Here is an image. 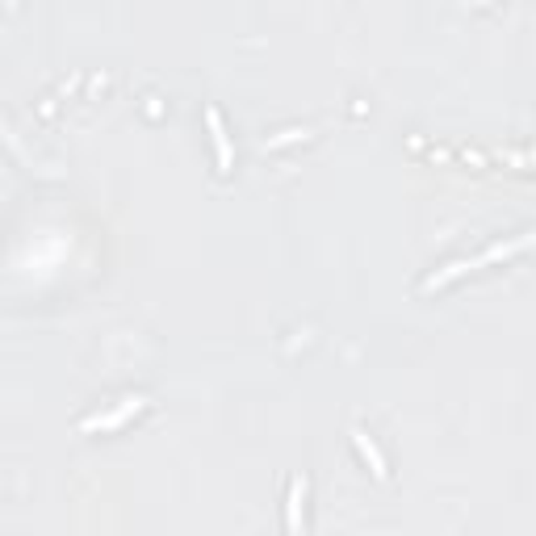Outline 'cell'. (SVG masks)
Wrapping results in <instances>:
<instances>
[{
  "instance_id": "cell-2",
  "label": "cell",
  "mask_w": 536,
  "mask_h": 536,
  "mask_svg": "<svg viewBox=\"0 0 536 536\" xmlns=\"http://www.w3.org/2000/svg\"><path fill=\"white\" fill-rule=\"evenodd\" d=\"M138 406H143V398H126L122 406H118V411H109V415H96V419H84V423H80V432H96V428H101V432H109V428L126 423V419H130V415L138 411Z\"/></svg>"
},
{
  "instance_id": "cell-4",
  "label": "cell",
  "mask_w": 536,
  "mask_h": 536,
  "mask_svg": "<svg viewBox=\"0 0 536 536\" xmlns=\"http://www.w3.org/2000/svg\"><path fill=\"white\" fill-rule=\"evenodd\" d=\"M352 440H357L360 457H364V461H369V469H373V474H377V478H386V461H381V452H377V448L369 445V440H364V436H360V432H352Z\"/></svg>"
},
{
  "instance_id": "cell-1",
  "label": "cell",
  "mask_w": 536,
  "mask_h": 536,
  "mask_svg": "<svg viewBox=\"0 0 536 536\" xmlns=\"http://www.w3.org/2000/svg\"><path fill=\"white\" fill-rule=\"evenodd\" d=\"M206 126H210V138H214V151H218V172H230L235 155H230V138H226V126H223V113L210 105L206 109Z\"/></svg>"
},
{
  "instance_id": "cell-3",
  "label": "cell",
  "mask_w": 536,
  "mask_h": 536,
  "mask_svg": "<svg viewBox=\"0 0 536 536\" xmlns=\"http://www.w3.org/2000/svg\"><path fill=\"white\" fill-rule=\"evenodd\" d=\"M302 494H306V482L294 478V486H289V503H285V528H289V532L302 528Z\"/></svg>"
},
{
  "instance_id": "cell-6",
  "label": "cell",
  "mask_w": 536,
  "mask_h": 536,
  "mask_svg": "<svg viewBox=\"0 0 536 536\" xmlns=\"http://www.w3.org/2000/svg\"><path fill=\"white\" fill-rule=\"evenodd\" d=\"M0 134H9V130H4V122H0Z\"/></svg>"
},
{
  "instance_id": "cell-5",
  "label": "cell",
  "mask_w": 536,
  "mask_h": 536,
  "mask_svg": "<svg viewBox=\"0 0 536 536\" xmlns=\"http://www.w3.org/2000/svg\"><path fill=\"white\" fill-rule=\"evenodd\" d=\"M294 138H306V130H298V126H294V130H285V134H277V138H268L264 147L272 151V147H285V143H294Z\"/></svg>"
}]
</instances>
